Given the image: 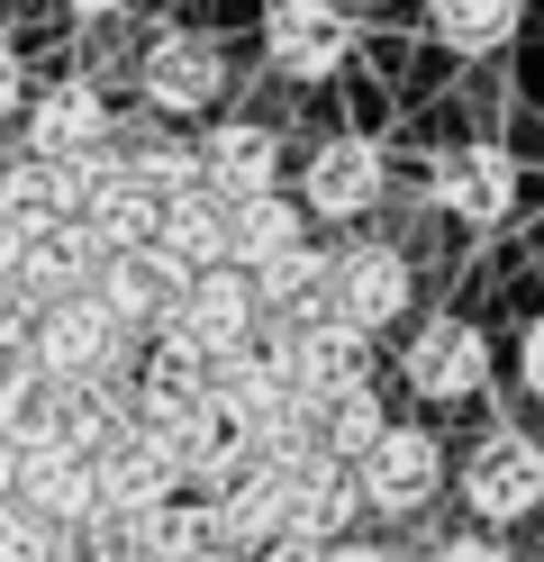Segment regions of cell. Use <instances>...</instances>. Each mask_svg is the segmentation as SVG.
<instances>
[{
    "instance_id": "cell-23",
    "label": "cell",
    "mask_w": 544,
    "mask_h": 562,
    "mask_svg": "<svg viewBox=\"0 0 544 562\" xmlns=\"http://www.w3.org/2000/svg\"><path fill=\"white\" fill-rule=\"evenodd\" d=\"M155 255L181 263V272L227 263V200H209V191H173V200L155 209Z\"/></svg>"
},
{
    "instance_id": "cell-13",
    "label": "cell",
    "mask_w": 544,
    "mask_h": 562,
    "mask_svg": "<svg viewBox=\"0 0 544 562\" xmlns=\"http://www.w3.org/2000/svg\"><path fill=\"white\" fill-rule=\"evenodd\" d=\"M191 155H200V191L227 200V209L281 191V164H290V146H281L273 119H200Z\"/></svg>"
},
{
    "instance_id": "cell-3",
    "label": "cell",
    "mask_w": 544,
    "mask_h": 562,
    "mask_svg": "<svg viewBox=\"0 0 544 562\" xmlns=\"http://www.w3.org/2000/svg\"><path fill=\"white\" fill-rule=\"evenodd\" d=\"M445 490H463V526H481V536H518V526L544 517V436L526 427H490L471 436V453L445 472Z\"/></svg>"
},
{
    "instance_id": "cell-29",
    "label": "cell",
    "mask_w": 544,
    "mask_h": 562,
    "mask_svg": "<svg viewBox=\"0 0 544 562\" xmlns=\"http://www.w3.org/2000/svg\"><path fill=\"white\" fill-rule=\"evenodd\" d=\"M418 562H526L518 536H481V526H454V536H435Z\"/></svg>"
},
{
    "instance_id": "cell-24",
    "label": "cell",
    "mask_w": 544,
    "mask_h": 562,
    "mask_svg": "<svg viewBox=\"0 0 544 562\" xmlns=\"http://www.w3.org/2000/svg\"><path fill=\"white\" fill-rule=\"evenodd\" d=\"M109 146H119V172L136 191H155V200H173V191H200V155H191V136L181 127H119L109 136Z\"/></svg>"
},
{
    "instance_id": "cell-8",
    "label": "cell",
    "mask_w": 544,
    "mask_h": 562,
    "mask_svg": "<svg viewBox=\"0 0 544 562\" xmlns=\"http://www.w3.org/2000/svg\"><path fill=\"white\" fill-rule=\"evenodd\" d=\"M136 345L100 318L91 300H55L27 318V372H46L55 391H82V381H127Z\"/></svg>"
},
{
    "instance_id": "cell-30",
    "label": "cell",
    "mask_w": 544,
    "mask_h": 562,
    "mask_svg": "<svg viewBox=\"0 0 544 562\" xmlns=\"http://www.w3.org/2000/svg\"><path fill=\"white\" fill-rule=\"evenodd\" d=\"M518 391H526V400H544V308L518 327Z\"/></svg>"
},
{
    "instance_id": "cell-21",
    "label": "cell",
    "mask_w": 544,
    "mask_h": 562,
    "mask_svg": "<svg viewBox=\"0 0 544 562\" xmlns=\"http://www.w3.org/2000/svg\"><path fill=\"white\" fill-rule=\"evenodd\" d=\"M245 291H254V308H264V327H300V318H318V300H326V236H300L290 255L254 263Z\"/></svg>"
},
{
    "instance_id": "cell-2",
    "label": "cell",
    "mask_w": 544,
    "mask_h": 562,
    "mask_svg": "<svg viewBox=\"0 0 544 562\" xmlns=\"http://www.w3.org/2000/svg\"><path fill=\"white\" fill-rule=\"evenodd\" d=\"M454 453L426 417H390V427L354 453V490H363V526H418L435 499H445Z\"/></svg>"
},
{
    "instance_id": "cell-18",
    "label": "cell",
    "mask_w": 544,
    "mask_h": 562,
    "mask_svg": "<svg viewBox=\"0 0 544 562\" xmlns=\"http://www.w3.org/2000/svg\"><path fill=\"white\" fill-rule=\"evenodd\" d=\"M10 499L36 508L55 536H64V526H82V517H100V499H91V453H73V445H27L19 472H10Z\"/></svg>"
},
{
    "instance_id": "cell-11",
    "label": "cell",
    "mask_w": 544,
    "mask_h": 562,
    "mask_svg": "<svg viewBox=\"0 0 544 562\" xmlns=\"http://www.w3.org/2000/svg\"><path fill=\"white\" fill-rule=\"evenodd\" d=\"M109 136H119V110H109V91L91 74H64V82H36L27 110H19V146L36 164H82L100 155Z\"/></svg>"
},
{
    "instance_id": "cell-15",
    "label": "cell",
    "mask_w": 544,
    "mask_h": 562,
    "mask_svg": "<svg viewBox=\"0 0 544 562\" xmlns=\"http://www.w3.org/2000/svg\"><path fill=\"white\" fill-rule=\"evenodd\" d=\"M91 499H100V517H145V508L181 499L164 436H145V427H136V436H119L109 453H91Z\"/></svg>"
},
{
    "instance_id": "cell-12",
    "label": "cell",
    "mask_w": 544,
    "mask_h": 562,
    "mask_svg": "<svg viewBox=\"0 0 544 562\" xmlns=\"http://www.w3.org/2000/svg\"><path fill=\"white\" fill-rule=\"evenodd\" d=\"M426 200L445 209L454 227L490 236V227H508V209H518V155H508L499 136L445 146V155H435V172H426Z\"/></svg>"
},
{
    "instance_id": "cell-4",
    "label": "cell",
    "mask_w": 544,
    "mask_h": 562,
    "mask_svg": "<svg viewBox=\"0 0 544 562\" xmlns=\"http://www.w3.org/2000/svg\"><path fill=\"white\" fill-rule=\"evenodd\" d=\"M227 82H236V64H227V46H218L209 27H155V37H145V55H136V100H145L164 127L218 119Z\"/></svg>"
},
{
    "instance_id": "cell-28",
    "label": "cell",
    "mask_w": 544,
    "mask_h": 562,
    "mask_svg": "<svg viewBox=\"0 0 544 562\" xmlns=\"http://www.w3.org/2000/svg\"><path fill=\"white\" fill-rule=\"evenodd\" d=\"M55 526L36 517V508H19V499H0V562H55Z\"/></svg>"
},
{
    "instance_id": "cell-14",
    "label": "cell",
    "mask_w": 544,
    "mask_h": 562,
    "mask_svg": "<svg viewBox=\"0 0 544 562\" xmlns=\"http://www.w3.org/2000/svg\"><path fill=\"white\" fill-rule=\"evenodd\" d=\"M181 281H191L181 263H164L155 245H136V255H100V272H91V291H82V300H91V308H100V318L119 327L127 345H145V336L173 318Z\"/></svg>"
},
{
    "instance_id": "cell-16",
    "label": "cell",
    "mask_w": 544,
    "mask_h": 562,
    "mask_svg": "<svg viewBox=\"0 0 544 562\" xmlns=\"http://www.w3.org/2000/svg\"><path fill=\"white\" fill-rule=\"evenodd\" d=\"M281 526H300V536H318V544L363 536V490H354V463H336V453H309L300 472H281Z\"/></svg>"
},
{
    "instance_id": "cell-10",
    "label": "cell",
    "mask_w": 544,
    "mask_h": 562,
    "mask_svg": "<svg viewBox=\"0 0 544 562\" xmlns=\"http://www.w3.org/2000/svg\"><path fill=\"white\" fill-rule=\"evenodd\" d=\"M155 336H164V345H181V355H191V363H227V355H245V345L264 336V308H254L245 272L209 263V272H191V281H181L173 318H164Z\"/></svg>"
},
{
    "instance_id": "cell-33",
    "label": "cell",
    "mask_w": 544,
    "mask_h": 562,
    "mask_svg": "<svg viewBox=\"0 0 544 562\" xmlns=\"http://www.w3.org/2000/svg\"><path fill=\"white\" fill-rule=\"evenodd\" d=\"M55 10H64L73 27H100V19H119V10H127V0H55Z\"/></svg>"
},
{
    "instance_id": "cell-6",
    "label": "cell",
    "mask_w": 544,
    "mask_h": 562,
    "mask_svg": "<svg viewBox=\"0 0 544 562\" xmlns=\"http://www.w3.org/2000/svg\"><path fill=\"white\" fill-rule=\"evenodd\" d=\"M300 218L309 227H354L363 236V218H381L390 209V155L373 146V136H318L309 146V164H300Z\"/></svg>"
},
{
    "instance_id": "cell-34",
    "label": "cell",
    "mask_w": 544,
    "mask_h": 562,
    "mask_svg": "<svg viewBox=\"0 0 544 562\" xmlns=\"http://www.w3.org/2000/svg\"><path fill=\"white\" fill-rule=\"evenodd\" d=\"M10 472H19V445L0 436V499H10Z\"/></svg>"
},
{
    "instance_id": "cell-7",
    "label": "cell",
    "mask_w": 544,
    "mask_h": 562,
    "mask_svg": "<svg viewBox=\"0 0 544 562\" xmlns=\"http://www.w3.org/2000/svg\"><path fill=\"white\" fill-rule=\"evenodd\" d=\"M254 345L273 355V372L290 381V400H300V408H318V400L354 391V381H381V345H373V336H354V327H336V318L264 327Z\"/></svg>"
},
{
    "instance_id": "cell-36",
    "label": "cell",
    "mask_w": 544,
    "mask_h": 562,
    "mask_svg": "<svg viewBox=\"0 0 544 562\" xmlns=\"http://www.w3.org/2000/svg\"><path fill=\"white\" fill-rule=\"evenodd\" d=\"M535 562H544V544H535Z\"/></svg>"
},
{
    "instance_id": "cell-1",
    "label": "cell",
    "mask_w": 544,
    "mask_h": 562,
    "mask_svg": "<svg viewBox=\"0 0 544 562\" xmlns=\"http://www.w3.org/2000/svg\"><path fill=\"white\" fill-rule=\"evenodd\" d=\"M318 318H336L354 336H399L418 318V263H409V245H390V236H345V245H326V300H318Z\"/></svg>"
},
{
    "instance_id": "cell-35",
    "label": "cell",
    "mask_w": 544,
    "mask_h": 562,
    "mask_svg": "<svg viewBox=\"0 0 544 562\" xmlns=\"http://www.w3.org/2000/svg\"><path fill=\"white\" fill-rule=\"evenodd\" d=\"M200 562H236V553H200Z\"/></svg>"
},
{
    "instance_id": "cell-17",
    "label": "cell",
    "mask_w": 544,
    "mask_h": 562,
    "mask_svg": "<svg viewBox=\"0 0 544 562\" xmlns=\"http://www.w3.org/2000/svg\"><path fill=\"white\" fill-rule=\"evenodd\" d=\"M200 400H209V363H191V355L164 345V336H145L136 363H127V408H136V427L164 436V427H181Z\"/></svg>"
},
{
    "instance_id": "cell-19",
    "label": "cell",
    "mask_w": 544,
    "mask_h": 562,
    "mask_svg": "<svg viewBox=\"0 0 544 562\" xmlns=\"http://www.w3.org/2000/svg\"><path fill=\"white\" fill-rule=\"evenodd\" d=\"M164 453H173V481H181V499H218V490H227L254 453H245V436L227 427V417H218L209 400L181 417V427H164Z\"/></svg>"
},
{
    "instance_id": "cell-31",
    "label": "cell",
    "mask_w": 544,
    "mask_h": 562,
    "mask_svg": "<svg viewBox=\"0 0 544 562\" xmlns=\"http://www.w3.org/2000/svg\"><path fill=\"white\" fill-rule=\"evenodd\" d=\"M27 64H19V46H0V127H19V110H27Z\"/></svg>"
},
{
    "instance_id": "cell-25",
    "label": "cell",
    "mask_w": 544,
    "mask_h": 562,
    "mask_svg": "<svg viewBox=\"0 0 544 562\" xmlns=\"http://www.w3.org/2000/svg\"><path fill=\"white\" fill-rule=\"evenodd\" d=\"M300 236H318V227L300 218V200H290V191L236 200V209H227V272H254V263H273V255H290Z\"/></svg>"
},
{
    "instance_id": "cell-32",
    "label": "cell",
    "mask_w": 544,
    "mask_h": 562,
    "mask_svg": "<svg viewBox=\"0 0 544 562\" xmlns=\"http://www.w3.org/2000/svg\"><path fill=\"white\" fill-rule=\"evenodd\" d=\"M254 562H326V544H318V536H300V526H281V536L254 553Z\"/></svg>"
},
{
    "instance_id": "cell-22",
    "label": "cell",
    "mask_w": 544,
    "mask_h": 562,
    "mask_svg": "<svg viewBox=\"0 0 544 562\" xmlns=\"http://www.w3.org/2000/svg\"><path fill=\"white\" fill-rule=\"evenodd\" d=\"M426 37L445 55H463V64L508 55L526 37V0H426Z\"/></svg>"
},
{
    "instance_id": "cell-20",
    "label": "cell",
    "mask_w": 544,
    "mask_h": 562,
    "mask_svg": "<svg viewBox=\"0 0 544 562\" xmlns=\"http://www.w3.org/2000/svg\"><path fill=\"white\" fill-rule=\"evenodd\" d=\"M209 508V553H236V562H254L273 536H281V472H264V463H245L218 499H200Z\"/></svg>"
},
{
    "instance_id": "cell-27",
    "label": "cell",
    "mask_w": 544,
    "mask_h": 562,
    "mask_svg": "<svg viewBox=\"0 0 544 562\" xmlns=\"http://www.w3.org/2000/svg\"><path fill=\"white\" fill-rule=\"evenodd\" d=\"M309 427H318V453L354 463V453H363V445H373V436L390 427V400H381V381H354V391L318 400V408H309Z\"/></svg>"
},
{
    "instance_id": "cell-5",
    "label": "cell",
    "mask_w": 544,
    "mask_h": 562,
    "mask_svg": "<svg viewBox=\"0 0 544 562\" xmlns=\"http://www.w3.org/2000/svg\"><path fill=\"white\" fill-rule=\"evenodd\" d=\"M490 336L454 318V308H435V318H409V336H399V391H409L418 408H471L490 391Z\"/></svg>"
},
{
    "instance_id": "cell-26",
    "label": "cell",
    "mask_w": 544,
    "mask_h": 562,
    "mask_svg": "<svg viewBox=\"0 0 544 562\" xmlns=\"http://www.w3.org/2000/svg\"><path fill=\"white\" fill-rule=\"evenodd\" d=\"M119 526H127V553L136 562H200L209 553V508L200 499H164V508L119 517Z\"/></svg>"
},
{
    "instance_id": "cell-9",
    "label": "cell",
    "mask_w": 544,
    "mask_h": 562,
    "mask_svg": "<svg viewBox=\"0 0 544 562\" xmlns=\"http://www.w3.org/2000/svg\"><path fill=\"white\" fill-rule=\"evenodd\" d=\"M254 46H264L281 82H336L354 64V19H345V0H264Z\"/></svg>"
}]
</instances>
